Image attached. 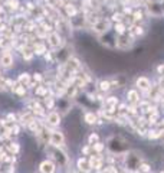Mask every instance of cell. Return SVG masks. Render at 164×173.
<instances>
[{"mask_svg":"<svg viewBox=\"0 0 164 173\" xmlns=\"http://www.w3.org/2000/svg\"><path fill=\"white\" fill-rule=\"evenodd\" d=\"M46 151L51 155V157L53 160H56L58 163L61 164V166H65L66 163H68V156L62 151V150H59V147H56V146H49L46 149Z\"/></svg>","mask_w":164,"mask_h":173,"instance_id":"1","label":"cell"},{"mask_svg":"<svg viewBox=\"0 0 164 173\" xmlns=\"http://www.w3.org/2000/svg\"><path fill=\"white\" fill-rule=\"evenodd\" d=\"M49 143L52 146H56V147H62L65 143V137L61 131H51L49 134Z\"/></svg>","mask_w":164,"mask_h":173,"instance_id":"2","label":"cell"},{"mask_svg":"<svg viewBox=\"0 0 164 173\" xmlns=\"http://www.w3.org/2000/svg\"><path fill=\"white\" fill-rule=\"evenodd\" d=\"M0 65L3 68H10L13 65V56L9 51H3L0 53Z\"/></svg>","mask_w":164,"mask_h":173,"instance_id":"3","label":"cell"},{"mask_svg":"<svg viewBox=\"0 0 164 173\" xmlns=\"http://www.w3.org/2000/svg\"><path fill=\"white\" fill-rule=\"evenodd\" d=\"M109 29V22L105 19H98L94 23V30L97 33H105Z\"/></svg>","mask_w":164,"mask_h":173,"instance_id":"4","label":"cell"},{"mask_svg":"<svg viewBox=\"0 0 164 173\" xmlns=\"http://www.w3.org/2000/svg\"><path fill=\"white\" fill-rule=\"evenodd\" d=\"M147 9H148V12H150L153 16H161V14H163V6L160 5V3H157L155 0H153V2H148Z\"/></svg>","mask_w":164,"mask_h":173,"instance_id":"5","label":"cell"},{"mask_svg":"<svg viewBox=\"0 0 164 173\" xmlns=\"http://www.w3.org/2000/svg\"><path fill=\"white\" fill-rule=\"evenodd\" d=\"M132 43V37H128L127 35H120L117 39V42H115V45H117L118 48H122V49H127V48H130Z\"/></svg>","mask_w":164,"mask_h":173,"instance_id":"6","label":"cell"},{"mask_svg":"<svg viewBox=\"0 0 164 173\" xmlns=\"http://www.w3.org/2000/svg\"><path fill=\"white\" fill-rule=\"evenodd\" d=\"M137 88L140 89V91H148L151 88V82L150 80L147 78V77H140L138 80H137Z\"/></svg>","mask_w":164,"mask_h":173,"instance_id":"7","label":"cell"},{"mask_svg":"<svg viewBox=\"0 0 164 173\" xmlns=\"http://www.w3.org/2000/svg\"><path fill=\"white\" fill-rule=\"evenodd\" d=\"M48 124L52 127H55V126H59V123H61V116H59V112L56 111H52L48 114Z\"/></svg>","mask_w":164,"mask_h":173,"instance_id":"8","label":"cell"},{"mask_svg":"<svg viewBox=\"0 0 164 173\" xmlns=\"http://www.w3.org/2000/svg\"><path fill=\"white\" fill-rule=\"evenodd\" d=\"M61 43H62L61 35L59 33H51V36H49V45L53 49H58V48L61 46Z\"/></svg>","mask_w":164,"mask_h":173,"instance_id":"9","label":"cell"},{"mask_svg":"<svg viewBox=\"0 0 164 173\" xmlns=\"http://www.w3.org/2000/svg\"><path fill=\"white\" fill-rule=\"evenodd\" d=\"M40 172L42 173H53L55 172V164L51 160H45L40 163Z\"/></svg>","mask_w":164,"mask_h":173,"instance_id":"10","label":"cell"},{"mask_svg":"<svg viewBox=\"0 0 164 173\" xmlns=\"http://www.w3.org/2000/svg\"><path fill=\"white\" fill-rule=\"evenodd\" d=\"M128 101L131 104H137V101H138V92L137 91H134V89H131V91H128Z\"/></svg>","mask_w":164,"mask_h":173,"instance_id":"11","label":"cell"},{"mask_svg":"<svg viewBox=\"0 0 164 173\" xmlns=\"http://www.w3.org/2000/svg\"><path fill=\"white\" fill-rule=\"evenodd\" d=\"M85 121L88 123V124H95L97 123V116H95L94 112H86L85 114Z\"/></svg>","mask_w":164,"mask_h":173,"instance_id":"12","label":"cell"},{"mask_svg":"<svg viewBox=\"0 0 164 173\" xmlns=\"http://www.w3.org/2000/svg\"><path fill=\"white\" fill-rule=\"evenodd\" d=\"M19 82L26 87V85L30 82V77H29V74H22V75H20V77H19Z\"/></svg>","mask_w":164,"mask_h":173,"instance_id":"13","label":"cell"},{"mask_svg":"<svg viewBox=\"0 0 164 173\" xmlns=\"http://www.w3.org/2000/svg\"><path fill=\"white\" fill-rule=\"evenodd\" d=\"M78 166H79L81 170H88V167H91L86 159H79V162H78Z\"/></svg>","mask_w":164,"mask_h":173,"instance_id":"14","label":"cell"},{"mask_svg":"<svg viewBox=\"0 0 164 173\" xmlns=\"http://www.w3.org/2000/svg\"><path fill=\"white\" fill-rule=\"evenodd\" d=\"M150 166L145 163H140L138 164V173H150Z\"/></svg>","mask_w":164,"mask_h":173,"instance_id":"15","label":"cell"},{"mask_svg":"<svg viewBox=\"0 0 164 173\" xmlns=\"http://www.w3.org/2000/svg\"><path fill=\"white\" fill-rule=\"evenodd\" d=\"M99 88H101V91H108L111 88V82L109 81H101L99 82Z\"/></svg>","mask_w":164,"mask_h":173,"instance_id":"16","label":"cell"},{"mask_svg":"<svg viewBox=\"0 0 164 173\" xmlns=\"http://www.w3.org/2000/svg\"><path fill=\"white\" fill-rule=\"evenodd\" d=\"M45 51H46V48H45V45H43V43H38V45L35 46V52H36L38 55L45 53Z\"/></svg>","mask_w":164,"mask_h":173,"instance_id":"17","label":"cell"},{"mask_svg":"<svg viewBox=\"0 0 164 173\" xmlns=\"http://www.w3.org/2000/svg\"><path fill=\"white\" fill-rule=\"evenodd\" d=\"M115 30H117L118 35H124V32H125V26L122 23H117L115 25Z\"/></svg>","mask_w":164,"mask_h":173,"instance_id":"18","label":"cell"},{"mask_svg":"<svg viewBox=\"0 0 164 173\" xmlns=\"http://www.w3.org/2000/svg\"><path fill=\"white\" fill-rule=\"evenodd\" d=\"M14 91H16V94H19V95H25V92H26L25 85H20V87H17V88H14Z\"/></svg>","mask_w":164,"mask_h":173,"instance_id":"19","label":"cell"},{"mask_svg":"<svg viewBox=\"0 0 164 173\" xmlns=\"http://www.w3.org/2000/svg\"><path fill=\"white\" fill-rule=\"evenodd\" d=\"M65 7H66V12H68V14H71V16H74V14H75V7H74V6L68 5V6H65Z\"/></svg>","mask_w":164,"mask_h":173,"instance_id":"20","label":"cell"},{"mask_svg":"<svg viewBox=\"0 0 164 173\" xmlns=\"http://www.w3.org/2000/svg\"><path fill=\"white\" fill-rule=\"evenodd\" d=\"M32 56H33V53L30 51H25L23 52V58L26 59V61H30V59H32Z\"/></svg>","mask_w":164,"mask_h":173,"instance_id":"21","label":"cell"},{"mask_svg":"<svg viewBox=\"0 0 164 173\" xmlns=\"http://www.w3.org/2000/svg\"><path fill=\"white\" fill-rule=\"evenodd\" d=\"M160 133H161V131H157V130L150 131V139H157V137L160 136Z\"/></svg>","mask_w":164,"mask_h":173,"instance_id":"22","label":"cell"},{"mask_svg":"<svg viewBox=\"0 0 164 173\" xmlns=\"http://www.w3.org/2000/svg\"><path fill=\"white\" fill-rule=\"evenodd\" d=\"M7 5H9L10 9H16V7H17V2H16V0H10Z\"/></svg>","mask_w":164,"mask_h":173,"instance_id":"23","label":"cell"},{"mask_svg":"<svg viewBox=\"0 0 164 173\" xmlns=\"http://www.w3.org/2000/svg\"><path fill=\"white\" fill-rule=\"evenodd\" d=\"M102 149H104V146L101 144V143H95V144H94V150H95V151H101Z\"/></svg>","mask_w":164,"mask_h":173,"instance_id":"24","label":"cell"},{"mask_svg":"<svg viewBox=\"0 0 164 173\" xmlns=\"http://www.w3.org/2000/svg\"><path fill=\"white\" fill-rule=\"evenodd\" d=\"M113 19H114V20H117L118 23H120V22H121V19H122V14H121V13H115Z\"/></svg>","mask_w":164,"mask_h":173,"instance_id":"25","label":"cell"},{"mask_svg":"<svg viewBox=\"0 0 164 173\" xmlns=\"http://www.w3.org/2000/svg\"><path fill=\"white\" fill-rule=\"evenodd\" d=\"M95 141H98V136H97V134H91V137H89V143H95Z\"/></svg>","mask_w":164,"mask_h":173,"instance_id":"26","label":"cell"},{"mask_svg":"<svg viewBox=\"0 0 164 173\" xmlns=\"http://www.w3.org/2000/svg\"><path fill=\"white\" fill-rule=\"evenodd\" d=\"M134 19H135V20L143 19V13H141V12H135V13H134Z\"/></svg>","mask_w":164,"mask_h":173,"instance_id":"27","label":"cell"},{"mask_svg":"<svg viewBox=\"0 0 164 173\" xmlns=\"http://www.w3.org/2000/svg\"><path fill=\"white\" fill-rule=\"evenodd\" d=\"M9 45V42H7V39H0V46H7Z\"/></svg>","mask_w":164,"mask_h":173,"instance_id":"28","label":"cell"},{"mask_svg":"<svg viewBox=\"0 0 164 173\" xmlns=\"http://www.w3.org/2000/svg\"><path fill=\"white\" fill-rule=\"evenodd\" d=\"M134 29H135V30H134L135 35H141V33H143V28H138V26H137V28H134Z\"/></svg>","mask_w":164,"mask_h":173,"instance_id":"29","label":"cell"},{"mask_svg":"<svg viewBox=\"0 0 164 173\" xmlns=\"http://www.w3.org/2000/svg\"><path fill=\"white\" fill-rule=\"evenodd\" d=\"M36 92H38L39 95H43V94L46 92V91H45V88H38V89H36Z\"/></svg>","mask_w":164,"mask_h":173,"instance_id":"30","label":"cell"},{"mask_svg":"<svg viewBox=\"0 0 164 173\" xmlns=\"http://www.w3.org/2000/svg\"><path fill=\"white\" fill-rule=\"evenodd\" d=\"M40 80H42L40 74H35V81H40Z\"/></svg>","mask_w":164,"mask_h":173,"instance_id":"31","label":"cell"},{"mask_svg":"<svg viewBox=\"0 0 164 173\" xmlns=\"http://www.w3.org/2000/svg\"><path fill=\"white\" fill-rule=\"evenodd\" d=\"M163 127H164V120H163Z\"/></svg>","mask_w":164,"mask_h":173,"instance_id":"32","label":"cell"},{"mask_svg":"<svg viewBox=\"0 0 164 173\" xmlns=\"http://www.w3.org/2000/svg\"><path fill=\"white\" fill-rule=\"evenodd\" d=\"M160 173H164V172H160Z\"/></svg>","mask_w":164,"mask_h":173,"instance_id":"33","label":"cell"},{"mask_svg":"<svg viewBox=\"0 0 164 173\" xmlns=\"http://www.w3.org/2000/svg\"><path fill=\"white\" fill-rule=\"evenodd\" d=\"M0 20H2V19H0Z\"/></svg>","mask_w":164,"mask_h":173,"instance_id":"34","label":"cell"},{"mask_svg":"<svg viewBox=\"0 0 164 173\" xmlns=\"http://www.w3.org/2000/svg\"><path fill=\"white\" fill-rule=\"evenodd\" d=\"M107 173H108V172H107Z\"/></svg>","mask_w":164,"mask_h":173,"instance_id":"35","label":"cell"}]
</instances>
